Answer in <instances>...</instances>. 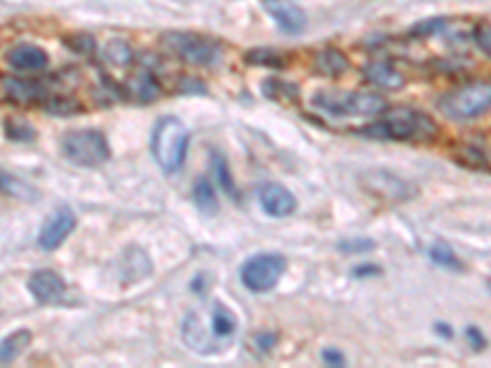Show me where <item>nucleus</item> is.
I'll return each instance as SVG.
<instances>
[{
  "label": "nucleus",
  "mask_w": 491,
  "mask_h": 368,
  "mask_svg": "<svg viewBox=\"0 0 491 368\" xmlns=\"http://www.w3.org/2000/svg\"><path fill=\"white\" fill-rule=\"evenodd\" d=\"M74 226H77V217H74L72 209L59 207L55 214L45 221V226H42L40 231V239L37 240H40V246L45 250H55L69 239V233L74 231Z\"/></svg>",
  "instance_id": "9"
},
{
  "label": "nucleus",
  "mask_w": 491,
  "mask_h": 368,
  "mask_svg": "<svg viewBox=\"0 0 491 368\" xmlns=\"http://www.w3.org/2000/svg\"><path fill=\"white\" fill-rule=\"evenodd\" d=\"M467 334H469V339L475 342V349H482V346H484V336L479 334V332H476L475 327H469L467 329Z\"/></svg>",
  "instance_id": "32"
},
{
  "label": "nucleus",
  "mask_w": 491,
  "mask_h": 368,
  "mask_svg": "<svg viewBox=\"0 0 491 368\" xmlns=\"http://www.w3.org/2000/svg\"><path fill=\"white\" fill-rule=\"evenodd\" d=\"M314 66H317V72L327 74V77H339V74L346 72V56L339 52V49H322L317 59H314Z\"/></svg>",
  "instance_id": "17"
},
{
  "label": "nucleus",
  "mask_w": 491,
  "mask_h": 368,
  "mask_svg": "<svg viewBox=\"0 0 491 368\" xmlns=\"http://www.w3.org/2000/svg\"><path fill=\"white\" fill-rule=\"evenodd\" d=\"M30 292H33L37 302L52 304L59 302V300L65 297L66 285L55 271H37L33 278H30Z\"/></svg>",
  "instance_id": "12"
},
{
  "label": "nucleus",
  "mask_w": 491,
  "mask_h": 368,
  "mask_svg": "<svg viewBox=\"0 0 491 368\" xmlns=\"http://www.w3.org/2000/svg\"><path fill=\"white\" fill-rule=\"evenodd\" d=\"M363 136L427 143L437 138V123L427 113L415 111V108H395V111H388L379 123L363 128Z\"/></svg>",
  "instance_id": "1"
},
{
  "label": "nucleus",
  "mask_w": 491,
  "mask_h": 368,
  "mask_svg": "<svg viewBox=\"0 0 491 368\" xmlns=\"http://www.w3.org/2000/svg\"><path fill=\"white\" fill-rule=\"evenodd\" d=\"M189 133L179 118H160L153 130V155L165 172H178L187 158Z\"/></svg>",
  "instance_id": "2"
},
{
  "label": "nucleus",
  "mask_w": 491,
  "mask_h": 368,
  "mask_svg": "<svg viewBox=\"0 0 491 368\" xmlns=\"http://www.w3.org/2000/svg\"><path fill=\"white\" fill-rule=\"evenodd\" d=\"M162 45H165L172 55H178L179 59L189 62V65H211V62H217L219 56L217 42L199 37V35L169 33L162 37Z\"/></svg>",
  "instance_id": "7"
},
{
  "label": "nucleus",
  "mask_w": 491,
  "mask_h": 368,
  "mask_svg": "<svg viewBox=\"0 0 491 368\" xmlns=\"http://www.w3.org/2000/svg\"><path fill=\"white\" fill-rule=\"evenodd\" d=\"M62 152L66 160L81 168H97L104 165L111 155L108 140L101 130H72L62 138Z\"/></svg>",
  "instance_id": "4"
},
{
  "label": "nucleus",
  "mask_w": 491,
  "mask_h": 368,
  "mask_svg": "<svg viewBox=\"0 0 491 368\" xmlns=\"http://www.w3.org/2000/svg\"><path fill=\"white\" fill-rule=\"evenodd\" d=\"M373 243L371 240H356V243H342V250H371Z\"/></svg>",
  "instance_id": "30"
},
{
  "label": "nucleus",
  "mask_w": 491,
  "mask_h": 368,
  "mask_svg": "<svg viewBox=\"0 0 491 368\" xmlns=\"http://www.w3.org/2000/svg\"><path fill=\"white\" fill-rule=\"evenodd\" d=\"M194 201H197V207H199L204 214H217V192H214V187H211L204 177H199V179L194 182Z\"/></svg>",
  "instance_id": "19"
},
{
  "label": "nucleus",
  "mask_w": 491,
  "mask_h": 368,
  "mask_svg": "<svg viewBox=\"0 0 491 368\" xmlns=\"http://www.w3.org/2000/svg\"><path fill=\"white\" fill-rule=\"evenodd\" d=\"M106 59H108V62H113V65H128L130 47L121 40L108 42V47H106Z\"/></svg>",
  "instance_id": "24"
},
{
  "label": "nucleus",
  "mask_w": 491,
  "mask_h": 368,
  "mask_svg": "<svg viewBox=\"0 0 491 368\" xmlns=\"http://www.w3.org/2000/svg\"><path fill=\"white\" fill-rule=\"evenodd\" d=\"M312 106L332 113V116H376L386 108V101L379 94H342V91H320L312 97Z\"/></svg>",
  "instance_id": "3"
},
{
  "label": "nucleus",
  "mask_w": 491,
  "mask_h": 368,
  "mask_svg": "<svg viewBox=\"0 0 491 368\" xmlns=\"http://www.w3.org/2000/svg\"><path fill=\"white\" fill-rule=\"evenodd\" d=\"M0 192L13 194L17 199H37V192H33V187H27L25 182L15 179V177H8L0 172Z\"/></svg>",
  "instance_id": "20"
},
{
  "label": "nucleus",
  "mask_w": 491,
  "mask_h": 368,
  "mask_svg": "<svg viewBox=\"0 0 491 368\" xmlns=\"http://www.w3.org/2000/svg\"><path fill=\"white\" fill-rule=\"evenodd\" d=\"M443 25L445 20H433V23L418 25V27H415V35H433V30H440Z\"/></svg>",
  "instance_id": "28"
},
{
  "label": "nucleus",
  "mask_w": 491,
  "mask_h": 368,
  "mask_svg": "<svg viewBox=\"0 0 491 368\" xmlns=\"http://www.w3.org/2000/svg\"><path fill=\"white\" fill-rule=\"evenodd\" d=\"M47 62V52L37 45H17L8 52V65L17 72H42Z\"/></svg>",
  "instance_id": "13"
},
{
  "label": "nucleus",
  "mask_w": 491,
  "mask_h": 368,
  "mask_svg": "<svg viewBox=\"0 0 491 368\" xmlns=\"http://www.w3.org/2000/svg\"><path fill=\"white\" fill-rule=\"evenodd\" d=\"M489 285H491V282H489Z\"/></svg>",
  "instance_id": "33"
},
{
  "label": "nucleus",
  "mask_w": 491,
  "mask_h": 368,
  "mask_svg": "<svg viewBox=\"0 0 491 368\" xmlns=\"http://www.w3.org/2000/svg\"><path fill=\"white\" fill-rule=\"evenodd\" d=\"M249 62H266V65H278V59H273V55H271V49H266V55H249Z\"/></svg>",
  "instance_id": "31"
},
{
  "label": "nucleus",
  "mask_w": 491,
  "mask_h": 368,
  "mask_svg": "<svg viewBox=\"0 0 491 368\" xmlns=\"http://www.w3.org/2000/svg\"><path fill=\"white\" fill-rule=\"evenodd\" d=\"M285 272V258L275 253H263L246 261L241 268V282L251 292H268L278 285Z\"/></svg>",
  "instance_id": "6"
},
{
  "label": "nucleus",
  "mask_w": 491,
  "mask_h": 368,
  "mask_svg": "<svg viewBox=\"0 0 491 368\" xmlns=\"http://www.w3.org/2000/svg\"><path fill=\"white\" fill-rule=\"evenodd\" d=\"M239 327V320H236V314L224 307L221 302H217L211 307V332L217 336H231Z\"/></svg>",
  "instance_id": "18"
},
{
  "label": "nucleus",
  "mask_w": 491,
  "mask_h": 368,
  "mask_svg": "<svg viewBox=\"0 0 491 368\" xmlns=\"http://www.w3.org/2000/svg\"><path fill=\"white\" fill-rule=\"evenodd\" d=\"M322 359L327 361L330 366H344V353L332 352V349H327V352L322 353Z\"/></svg>",
  "instance_id": "29"
},
{
  "label": "nucleus",
  "mask_w": 491,
  "mask_h": 368,
  "mask_svg": "<svg viewBox=\"0 0 491 368\" xmlns=\"http://www.w3.org/2000/svg\"><path fill=\"white\" fill-rule=\"evenodd\" d=\"M30 342H33V334H30L27 329H20V332H13L10 336H5V339L0 342V363L15 361L17 356L30 346Z\"/></svg>",
  "instance_id": "16"
},
{
  "label": "nucleus",
  "mask_w": 491,
  "mask_h": 368,
  "mask_svg": "<svg viewBox=\"0 0 491 368\" xmlns=\"http://www.w3.org/2000/svg\"><path fill=\"white\" fill-rule=\"evenodd\" d=\"M211 165H214V172H217L221 189H224V192L229 194V197L239 199V192H236L234 179H231V175H229V165H226V160L221 158V155H219V152H211Z\"/></svg>",
  "instance_id": "21"
},
{
  "label": "nucleus",
  "mask_w": 491,
  "mask_h": 368,
  "mask_svg": "<svg viewBox=\"0 0 491 368\" xmlns=\"http://www.w3.org/2000/svg\"><path fill=\"white\" fill-rule=\"evenodd\" d=\"M8 138H13V140H33L35 133L30 126H25V123H8Z\"/></svg>",
  "instance_id": "25"
},
{
  "label": "nucleus",
  "mask_w": 491,
  "mask_h": 368,
  "mask_svg": "<svg viewBox=\"0 0 491 368\" xmlns=\"http://www.w3.org/2000/svg\"><path fill=\"white\" fill-rule=\"evenodd\" d=\"M136 91L140 94L143 101H153L158 97V84H155V77L150 72H140L136 77Z\"/></svg>",
  "instance_id": "23"
},
{
  "label": "nucleus",
  "mask_w": 491,
  "mask_h": 368,
  "mask_svg": "<svg viewBox=\"0 0 491 368\" xmlns=\"http://www.w3.org/2000/svg\"><path fill=\"white\" fill-rule=\"evenodd\" d=\"M3 87L8 91V97L17 104H33L37 98L45 97V88L37 81H25V79H5Z\"/></svg>",
  "instance_id": "15"
},
{
  "label": "nucleus",
  "mask_w": 491,
  "mask_h": 368,
  "mask_svg": "<svg viewBox=\"0 0 491 368\" xmlns=\"http://www.w3.org/2000/svg\"><path fill=\"white\" fill-rule=\"evenodd\" d=\"M69 45H72L77 52H81V55H87L91 47H94V40L91 37H87V35H79V37H74V40H66Z\"/></svg>",
  "instance_id": "27"
},
{
  "label": "nucleus",
  "mask_w": 491,
  "mask_h": 368,
  "mask_svg": "<svg viewBox=\"0 0 491 368\" xmlns=\"http://www.w3.org/2000/svg\"><path fill=\"white\" fill-rule=\"evenodd\" d=\"M363 77H366V81H371L373 87L379 88H401L403 84H405L403 74L398 72L395 66L388 65V62H371V65L363 69Z\"/></svg>",
  "instance_id": "14"
},
{
  "label": "nucleus",
  "mask_w": 491,
  "mask_h": 368,
  "mask_svg": "<svg viewBox=\"0 0 491 368\" xmlns=\"http://www.w3.org/2000/svg\"><path fill=\"white\" fill-rule=\"evenodd\" d=\"M475 37H476V45H479V47L491 56V25H479Z\"/></svg>",
  "instance_id": "26"
},
{
  "label": "nucleus",
  "mask_w": 491,
  "mask_h": 368,
  "mask_svg": "<svg viewBox=\"0 0 491 368\" xmlns=\"http://www.w3.org/2000/svg\"><path fill=\"white\" fill-rule=\"evenodd\" d=\"M443 111L450 116V118L457 120H469L482 116L491 108V84L486 81H475V84H467V87L452 91L447 97L440 101Z\"/></svg>",
  "instance_id": "5"
},
{
  "label": "nucleus",
  "mask_w": 491,
  "mask_h": 368,
  "mask_svg": "<svg viewBox=\"0 0 491 368\" xmlns=\"http://www.w3.org/2000/svg\"><path fill=\"white\" fill-rule=\"evenodd\" d=\"M430 258H433V263L443 265V268H450V271H462V261L455 256V250H452L447 243H435V246L430 249Z\"/></svg>",
  "instance_id": "22"
},
{
  "label": "nucleus",
  "mask_w": 491,
  "mask_h": 368,
  "mask_svg": "<svg viewBox=\"0 0 491 368\" xmlns=\"http://www.w3.org/2000/svg\"><path fill=\"white\" fill-rule=\"evenodd\" d=\"M363 187L369 189L371 194H376L381 199L386 201H405L408 197H413V187L408 182H403L401 177L391 175V172H369L363 175Z\"/></svg>",
  "instance_id": "8"
},
{
  "label": "nucleus",
  "mask_w": 491,
  "mask_h": 368,
  "mask_svg": "<svg viewBox=\"0 0 491 368\" xmlns=\"http://www.w3.org/2000/svg\"><path fill=\"white\" fill-rule=\"evenodd\" d=\"M263 5L285 33L298 35L305 27V13L292 0H263Z\"/></svg>",
  "instance_id": "11"
},
{
  "label": "nucleus",
  "mask_w": 491,
  "mask_h": 368,
  "mask_svg": "<svg viewBox=\"0 0 491 368\" xmlns=\"http://www.w3.org/2000/svg\"><path fill=\"white\" fill-rule=\"evenodd\" d=\"M258 201H261V207H263L268 217L275 219L291 217L295 207H298V201H295L291 189H285V187L273 182L263 184V187L258 189Z\"/></svg>",
  "instance_id": "10"
}]
</instances>
